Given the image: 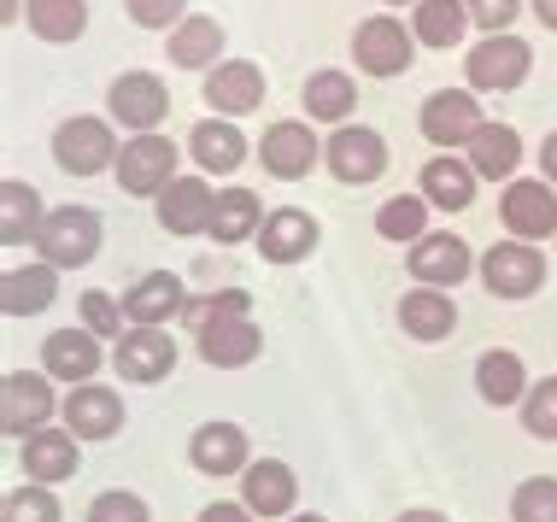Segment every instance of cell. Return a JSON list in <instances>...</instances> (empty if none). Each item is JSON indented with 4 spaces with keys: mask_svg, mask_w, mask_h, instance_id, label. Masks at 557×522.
Instances as JSON below:
<instances>
[{
    "mask_svg": "<svg viewBox=\"0 0 557 522\" xmlns=\"http://www.w3.org/2000/svg\"><path fill=\"white\" fill-rule=\"evenodd\" d=\"M24 18L41 41H77L88 29V7L83 0H24Z\"/></svg>",
    "mask_w": 557,
    "mask_h": 522,
    "instance_id": "obj_34",
    "label": "cell"
},
{
    "mask_svg": "<svg viewBox=\"0 0 557 522\" xmlns=\"http://www.w3.org/2000/svg\"><path fill=\"white\" fill-rule=\"evenodd\" d=\"M475 387L487 406H517L529 399V370H522L517 352H481L475 358Z\"/></svg>",
    "mask_w": 557,
    "mask_h": 522,
    "instance_id": "obj_30",
    "label": "cell"
},
{
    "mask_svg": "<svg viewBox=\"0 0 557 522\" xmlns=\"http://www.w3.org/2000/svg\"><path fill=\"white\" fill-rule=\"evenodd\" d=\"M481 282H487L493 300H529V294H540V282H546V259L529 241H499L481 259Z\"/></svg>",
    "mask_w": 557,
    "mask_h": 522,
    "instance_id": "obj_4",
    "label": "cell"
},
{
    "mask_svg": "<svg viewBox=\"0 0 557 522\" xmlns=\"http://www.w3.org/2000/svg\"><path fill=\"white\" fill-rule=\"evenodd\" d=\"M399 323L411 340H446L451 323H458V306H451L446 288H411L399 300Z\"/></svg>",
    "mask_w": 557,
    "mask_h": 522,
    "instance_id": "obj_25",
    "label": "cell"
},
{
    "mask_svg": "<svg viewBox=\"0 0 557 522\" xmlns=\"http://www.w3.org/2000/svg\"><path fill=\"white\" fill-rule=\"evenodd\" d=\"M352 100H358V88L346 71H318V77H306V112L311 117H323V124H346L352 117Z\"/></svg>",
    "mask_w": 557,
    "mask_h": 522,
    "instance_id": "obj_35",
    "label": "cell"
},
{
    "mask_svg": "<svg viewBox=\"0 0 557 522\" xmlns=\"http://www.w3.org/2000/svg\"><path fill=\"white\" fill-rule=\"evenodd\" d=\"M117 136H112V124L107 117H65V124L53 129V159H59V171H71V176H100L107 165H117Z\"/></svg>",
    "mask_w": 557,
    "mask_h": 522,
    "instance_id": "obj_2",
    "label": "cell"
},
{
    "mask_svg": "<svg viewBox=\"0 0 557 522\" xmlns=\"http://www.w3.org/2000/svg\"><path fill=\"white\" fill-rule=\"evenodd\" d=\"M159 223L171 235H206L218 223V194L206 188L200 176H176V183L159 194Z\"/></svg>",
    "mask_w": 557,
    "mask_h": 522,
    "instance_id": "obj_14",
    "label": "cell"
},
{
    "mask_svg": "<svg viewBox=\"0 0 557 522\" xmlns=\"http://www.w3.org/2000/svg\"><path fill=\"white\" fill-rule=\"evenodd\" d=\"M200 522H252V511L247 505H206Z\"/></svg>",
    "mask_w": 557,
    "mask_h": 522,
    "instance_id": "obj_46",
    "label": "cell"
},
{
    "mask_svg": "<svg viewBox=\"0 0 557 522\" xmlns=\"http://www.w3.org/2000/svg\"><path fill=\"white\" fill-rule=\"evenodd\" d=\"M240 494H247V511H252V517H288L299 482H294L288 464L259 458V464H247V475H240Z\"/></svg>",
    "mask_w": 557,
    "mask_h": 522,
    "instance_id": "obj_21",
    "label": "cell"
},
{
    "mask_svg": "<svg viewBox=\"0 0 557 522\" xmlns=\"http://www.w3.org/2000/svg\"><path fill=\"white\" fill-rule=\"evenodd\" d=\"M529 41L517 36H481L470 53H463V71H470V88L475 95H505V88H522L529 83Z\"/></svg>",
    "mask_w": 557,
    "mask_h": 522,
    "instance_id": "obj_3",
    "label": "cell"
},
{
    "mask_svg": "<svg viewBox=\"0 0 557 522\" xmlns=\"http://www.w3.org/2000/svg\"><path fill=\"white\" fill-rule=\"evenodd\" d=\"M247 311H252V300H247L240 288H230V294H212V300H200V306L188 311V318L206 323V318H247Z\"/></svg>",
    "mask_w": 557,
    "mask_h": 522,
    "instance_id": "obj_45",
    "label": "cell"
},
{
    "mask_svg": "<svg viewBox=\"0 0 557 522\" xmlns=\"http://www.w3.org/2000/svg\"><path fill=\"white\" fill-rule=\"evenodd\" d=\"M164 53H171L183 71H206V65L223 53V24L194 12V18H183V24L171 29V48H164Z\"/></svg>",
    "mask_w": 557,
    "mask_h": 522,
    "instance_id": "obj_33",
    "label": "cell"
},
{
    "mask_svg": "<svg viewBox=\"0 0 557 522\" xmlns=\"http://www.w3.org/2000/svg\"><path fill=\"white\" fill-rule=\"evenodd\" d=\"M259 252L270 264H299L311 247H318V217L311 212H294V206H282V212H270L264 223H259Z\"/></svg>",
    "mask_w": 557,
    "mask_h": 522,
    "instance_id": "obj_17",
    "label": "cell"
},
{
    "mask_svg": "<svg viewBox=\"0 0 557 522\" xmlns=\"http://www.w3.org/2000/svg\"><path fill=\"white\" fill-rule=\"evenodd\" d=\"M124 7L141 29H176L188 18V0H124Z\"/></svg>",
    "mask_w": 557,
    "mask_h": 522,
    "instance_id": "obj_42",
    "label": "cell"
},
{
    "mask_svg": "<svg viewBox=\"0 0 557 522\" xmlns=\"http://www.w3.org/2000/svg\"><path fill=\"white\" fill-rule=\"evenodd\" d=\"M88 522H153L147 517V499H135V494H100L95 505H88Z\"/></svg>",
    "mask_w": 557,
    "mask_h": 522,
    "instance_id": "obj_41",
    "label": "cell"
},
{
    "mask_svg": "<svg viewBox=\"0 0 557 522\" xmlns=\"http://www.w3.org/2000/svg\"><path fill=\"white\" fill-rule=\"evenodd\" d=\"M259 194H247V188H230V194H218V223H212V235L218 241H252L259 235Z\"/></svg>",
    "mask_w": 557,
    "mask_h": 522,
    "instance_id": "obj_37",
    "label": "cell"
},
{
    "mask_svg": "<svg viewBox=\"0 0 557 522\" xmlns=\"http://www.w3.org/2000/svg\"><path fill=\"white\" fill-rule=\"evenodd\" d=\"M41 194L29 183H0V247H24L41 235Z\"/></svg>",
    "mask_w": 557,
    "mask_h": 522,
    "instance_id": "obj_27",
    "label": "cell"
},
{
    "mask_svg": "<svg viewBox=\"0 0 557 522\" xmlns=\"http://www.w3.org/2000/svg\"><path fill=\"white\" fill-rule=\"evenodd\" d=\"M522 428L540 440H557V376L529 387V399H522Z\"/></svg>",
    "mask_w": 557,
    "mask_h": 522,
    "instance_id": "obj_40",
    "label": "cell"
},
{
    "mask_svg": "<svg viewBox=\"0 0 557 522\" xmlns=\"http://www.w3.org/2000/svg\"><path fill=\"white\" fill-rule=\"evenodd\" d=\"M117 183L124 194H164L176 183V147L164 136H135L117 153Z\"/></svg>",
    "mask_w": 557,
    "mask_h": 522,
    "instance_id": "obj_8",
    "label": "cell"
},
{
    "mask_svg": "<svg viewBox=\"0 0 557 522\" xmlns=\"http://www.w3.org/2000/svg\"><path fill=\"white\" fill-rule=\"evenodd\" d=\"M470 241H458V235H423V241L411 247V276L423 282V288H458L463 276H470Z\"/></svg>",
    "mask_w": 557,
    "mask_h": 522,
    "instance_id": "obj_18",
    "label": "cell"
},
{
    "mask_svg": "<svg viewBox=\"0 0 557 522\" xmlns=\"http://www.w3.org/2000/svg\"><path fill=\"white\" fill-rule=\"evenodd\" d=\"M522 165V136L510 124H481L475 141H470V171L487 176V183H499Z\"/></svg>",
    "mask_w": 557,
    "mask_h": 522,
    "instance_id": "obj_28",
    "label": "cell"
},
{
    "mask_svg": "<svg viewBox=\"0 0 557 522\" xmlns=\"http://www.w3.org/2000/svg\"><path fill=\"white\" fill-rule=\"evenodd\" d=\"M41 370H48L53 382H88L100 370V335L88 330H59L48 335V347H41Z\"/></svg>",
    "mask_w": 557,
    "mask_h": 522,
    "instance_id": "obj_22",
    "label": "cell"
},
{
    "mask_svg": "<svg viewBox=\"0 0 557 522\" xmlns=\"http://www.w3.org/2000/svg\"><path fill=\"white\" fill-rule=\"evenodd\" d=\"M36 247H41V264L77 271V264H88L100 252V217L88 212V206H59V212H48V223H41Z\"/></svg>",
    "mask_w": 557,
    "mask_h": 522,
    "instance_id": "obj_1",
    "label": "cell"
},
{
    "mask_svg": "<svg viewBox=\"0 0 557 522\" xmlns=\"http://www.w3.org/2000/svg\"><path fill=\"white\" fill-rule=\"evenodd\" d=\"M24 475L41 487L77 475V435H71V428H36V435L24 440Z\"/></svg>",
    "mask_w": 557,
    "mask_h": 522,
    "instance_id": "obj_23",
    "label": "cell"
},
{
    "mask_svg": "<svg viewBox=\"0 0 557 522\" xmlns=\"http://www.w3.org/2000/svg\"><path fill=\"white\" fill-rule=\"evenodd\" d=\"M522 12V0H470V18L487 29V36H505V24Z\"/></svg>",
    "mask_w": 557,
    "mask_h": 522,
    "instance_id": "obj_44",
    "label": "cell"
},
{
    "mask_svg": "<svg viewBox=\"0 0 557 522\" xmlns=\"http://www.w3.org/2000/svg\"><path fill=\"white\" fill-rule=\"evenodd\" d=\"M499 217L517 241H546V235H557V194L546 183H510Z\"/></svg>",
    "mask_w": 557,
    "mask_h": 522,
    "instance_id": "obj_12",
    "label": "cell"
},
{
    "mask_svg": "<svg viewBox=\"0 0 557 522\" xmlns=\"http://www.w3.org/2000/svg\"><path fill=\"white\" fill-rule=\"evenodd\" d=\"M540 165H546V176L557 183V136H546V147H540Z\"/></svg>",
    "mask_w": 557,
    "mask_h": 522,
    "instance_id": "obj_47",
    "label": "cell"
},
{
    "mask_svg": "<svg viewBox=\"0 0 557 522\" xmlns=\"http://www.w3.org/2000/svg\"><path fill=\"white\" fill-rule=\"evenodd\" d=\"M534 18L546 29H557V0H534Z\"/></svg>",
    "mask_w": 557,
    "mask_h": 522,
    "instance_id": "obj_48",
    "label": "cell"
},
{
    "mask_svg": "<svg viewBox=\"0 0 557 522\" xmlns=\"http://www.w3.org/2000/svg\"><path fill=\"white\" fill-rule=\"evenodd\" d=\"M463 24H470V0H417L411 36L423 41V48H458Z\"/></svg>",
    "mask_w": 557,
    "mask_h": 522,
    "instance_id": "obj_31",
    "label": "cell"
},
{
    "mask_svg": "<svg viewBox=\"0 0 557 522\" xmlns=\"http://www.w3.org/2000/svg\"><path fill=\"white\" fill-rule=\"evenodd\" d=\"M206 100H212L223 117L252 112L264 100V71L252 65V59H218V65L206 71Z\"/></svg>",
    "mask_w": 557,
    "mask_h": 522,
    "instance_id": "obj_16",
    "label": "cell"
},
{
    "mask_svg": "<svg viewBox=\"0 0 557 522\" xmlns=\"http://www.w3.org/2000/svg\"><path fill=\"white\" fill-rule=\"evenodd\" d=\"M176 311H183V276H171V271H147L124 294V318L135 323V330H159V323L176 318Z\"/></svg>",
    "mask_w": 557,
    "mask_h": 522,
    "instance_id": "obj_20",
    "label": "cell"
},
{
    "mask_svg": "<svg viewBox=\"0 0 557 522\" xmlns=\"http://www.w3.org/2000/svg\"><path fill=\"white\" fill-rule=\"evenodd\" d=\"M112 364H117V376H124V382H159V376H171V370H176V340L159 335V330H135V335L117 340Z\"/></svg>",
    "mask_w": 557,
    "mask_h": 522,
    "instance_id": "obj_19",
    "label": "cell"
},
{
    "mask_svg": "<svg viewBox=\"0 0 557 522\" xmlns=\"http://www.w3.org/2000/svg\"><path fill=\"white\" fill-rule=\"evenodd\" d=\"M83 330H88V335H117V340H124V306H112L107 294H83Z\"/></svg>",
    "mask_w": 557,
    "mask_h": 522,
    "instance_id": "obj_43",
    "label": "cell"
},
{
    "mask_svg": "<svg viewBox=\"0 0 557 522\" xmlns=\"http://www.w3.org/2000/svg\"><path fill=\"white\" fill-rule=\"evenodd\" d=\"M423 223H429V200L423 194H394V200L375 212V229H382V241H423Z\"/></svg>",
    "mask_w": 557,
    "mask_h": 522,
    "instance_id": "obj_36",
    "label": "cell"
},
{
    "mask_svg": "<svg viewBox=\"0 0 557 522\" xmlns=\"http://www.w3.org/2000/svg\"><path fill=\"white\" fill-rule=\"evenodd\" d=\"M387 7H417V0H387Z\"/></svg>",
    "mask_w": 557,
    "mask_h": 522,
    "instance_id": "obj_52",
    "label": "cell"
},
{
    "mask_svg": "<svg viewBox=\"0 0 557 522\" xmlns=\"http://www.w3.org/2000/svg\"><path fill=\"white\" fill-rule=\"evenodd\" d=\"M188 458L200 475H235V470H247V435L235 423H206V428H194Z\"/></svg>",
    "mask_w": 557,
    "mask_h": 522,
    "instance_id": "obj_24",
    "label": "cell"
},
{
    "mask_svg": "<svg viewBox=\"0 0 557 522\" xmlns=\"http://www.w3.org/2000/svg\"><path fill=\"white\" fill-rule=\"evenodd\" d=\"M18 7H24V0H7V7H0V18L12 24V18H18Z\"/></svg>",
    "mask_w": 557,
    "mask_h": 522,
    "instance_id": "obj_50",
    "label": "cell"
},
{
    "mask_svg": "<svg viewBox=\"0 0 557 522\" xmlns=\"http://www.w3.org/2000/svg\"><path fill=\"white\" fill-rule=\"evenodd\" d=\"M65 423L77 440H112L117 428H124V399L100 382H83V387H71V399H65Z\"/></svg>",
    "mask_w": 557,
    "mask_h": 522,
    "instance_id": "obj_15",
    "label": "cell"
},
{
    "mask_svg": "<svg viewBox=\"0 0 557 522\" xmlns=\"http://www.w3.org/2000/svg\"><path fill=\"white\" fill-rule=\"evenodd\" d=\"M510 522H557V482H552V475L517 487V499H510Z\"/></svg>",
    "mask_w": 557,
    "mask_h": 522,
    "instance_id": "obj_39",
    "label": "cell"
},
{
    "mask_svg": "<svg viewBox=\"0 0 557 522\" xmlns=\"http://www.w3.org/2000/svg\"><path fill=\"white\" fill-rule=\"evenodd\" d=\"M323 159L341 183H375V176L387 171V141L364 124H341L335 136L323 141Z\"/></svg>",
    "mask_w": 557,
    "mask_h": 522,
    "instance_id": "obj_6",
    "label": "cell"
},
{
    "mask_svg": "<svg viewBox=\"0 0 557 522\" xmlns=\"http://www.w3.org/2000/svg\"><path fill=\"white\" fill-rule=\"evenodd\" d=\"M0 522H59V499H53V487H41V482L12 487L7 505H0Z\"/></svg>",
    "mask_w": 557,
    "mask_h": 522,
    "instance_id": "obj_38",
    "label": "cell"
},
{
    "mask_svg": "<svg viewBox=\"0 0 557 522\" xmlns=\"http://www.w3.org/2000/svg\"><path fill=\"white\" fill-rule=\"evenodd\" d=\"M481 129V107L470 88H441V95L423 100V136L434 147H470Z\"/></svg>",
    "mask_w": 557,
    "mask_h": 522,
    "instance_id": "obj_10",
    "label": "cell"
},
{
    "mask_svg": "<svg viewBox=\"0 0 557 522\" xmlns=\"http://www.w3.org/2000/svg\"><path fill=\"white\" fill-rule=\"evenodd\" d=\"M188 153L200 159V171L230 176V171H240V159H247V136H240L230 117H206V124H194Z\"/></svg>",
    "mask_w": 557,
    "mask_h": 522,
    "instance_id": "obj_26",
    "label": "cell"
},
{
    "mask_svg": "<svg viewBox=\"0 0 557 522\" xmlns=\"http://www.w3.org/2000/svg\"><path fill=\"white\" fill-rule=\"evenodd\" d=\"M194 335H200V358L212 370H240L264 347V335L252 330V318H206V323H194Z\"/></svg>",
    "mask_w": 557,
    "mask_h": 522,
    "instance_id": "obj_13",
    "label": "cell"
},
{
    "mask_svg": "<svg viewBox=\"0 0 557 522\" xmlns=\"http://www.w3.org/2000/svg\"><path fill=\"white\" fill-rule=\"evenodd\" d=\"M259 153H264V171H270V176H282V183H299V176H311V165H318L323 141L311 136L306 124L282 117V124H270V129H264Z\"/></svg>",
    "mask_w": 557,
    "mask_h": 522,
    "instance_id": "obj_11",
    "label": "cell"
},
{
    "mask_svg": "<svg viewBox=\"0 0 557 522\" xmlns=\"http://www.w3.org/2000/svg\"><path fill=\"white\" fill-rule=\"evenodd\" d=\"M411 29L399 18H387V12H375V18L358 24L352 36V53H358V71H370V77H399V71H411Z\"/></svg>",
    "mask_w": 557,
    "mask_h": 522,
    "instance_id": "obj_5",
    "label": "cell"
},
{
    "mask_svg": "<svg viewBox=\"0 0 557 522\" xmlns=\"http://www.w3.org/2000/svg\"><path fill=\"white\" fill-rule=\"evenodd\" d=\"M59 294V276L53 264H29V271H7L0 282V306H7V318H36V311H48Z\"/></svg>",
    "mask_w": 557,
    "mask_h": 522,
    "instance_id": "obj_29",
    "label": "cell"
},
{
    "mask_svg": "<svg viewBox=\"0 0 557 522\" xmlns=\"http://www.w3.org/2000/svg\"><path fill=\"white\" fill-rule=\"evenodd\" d=\"M53 417V387L41 376H29V370H12L7 382H0V428L7 435H36V428H48Z\"/></svg>",
    "mask_w": 557,
    "mask_h": 522,
    "instance_id": "obj_9",
    "label": "cell"
},
{
    "mask_svg": "<svg viewBox=\"0 0 557 522\" xmlns=\"http://www.w3.org/2000/svg\"><path fill=\"white\" fill-rule=\"evenodd\" d=\"M294 522H329V517H311V511H306V517H294Z\"/></svg>",
    "mask_w": 557,
    "mask_h": 522,
    "instance_id": "obj_51",
    "label": "cell"
},
{
    "mask_svg": "<svg viewBox=\"0 0 557 522\" xmlns=\"http://www.w3.org/2000/svg\"><path fill=\"white\" fill-rule=\"evenodd\" d=\"M399 522H446V517H441V511H405Z\"/></svg>",
    "mask_w": 557,
    "mask_h": 522,
    "instance_id": "obj_49",
    "label": "cell"
},
{
    "mask_svg": "<svg viewBox=\"0 0 557 522\" xmlns=\"http://www.w3.org/2000/svg\"><path fill=\"white\" fill-rule=\"evenodd\" d=\"M164 112H171V95H164V83L153 71H124V77L112 83V117L135 136H153L164 124Z\"/></svg>",
    "mask_w": 557,
    "mask_h": 522,
    "instance_id": "obj_7",
    "label": "cell"
},
{
    "mask_svg": "<svg viewBox=\"0 0 557 522\" xmlns=\"http://www.w3.org/2000/svg\"><path fill=\"white\" fill-rule=\"evenodd\" d=\"M423 200L446 206V212H463V206L475 200L470 159H429V165H423Z\"/></svg>",
    "mask_w": 557,
    "mask_h": 522,
    "instance_id": "obj_32",
    "label": "cell"
}]
</instances>
